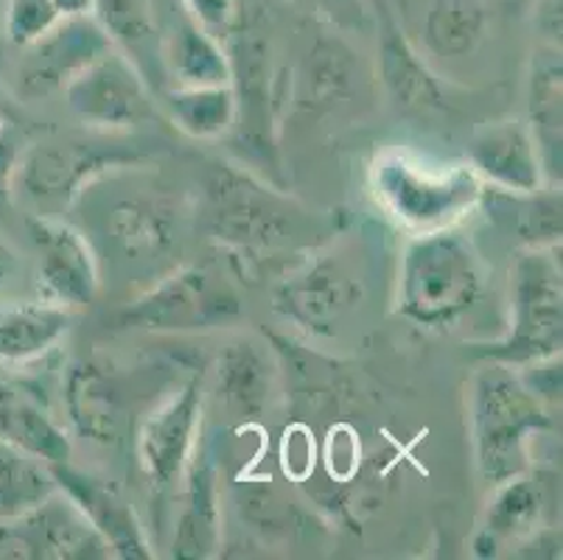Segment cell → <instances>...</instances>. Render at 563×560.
Here are the masks:
<instances>
[{"mask_svg": "<svg viewBox=\"0 0 563 560\" xmlns=\"http://www.w3.org/2000/svg\"><path fill=\"white\" fill-rule=\"evenodd\" d=\"M331 3H356V0H331Z\"/></svg>", "mask_w": 563, "mask_h": 560, "instance_id": "74e56055", "label": "cell"}, {"mask_svg": "<svg viewBox=\"0 0 563 560\" xmlns=\"http://www.w3.org/2000/svg\"><path fill=\"white\" fill-rule=\"evenodd\" d=\"M59 20L54 0H3V34L20 48L37 43Z\"/></svg>", "mask_w": 563, "mask_h": 560, "instance_id": "1f68e13d", "label": "cell"}, {"mask_svg": "<svg viewBox=\"0 0 563 560\" xmlns=\"http://www.w3.org/2000/svg\"><path fill=\"white\" fill-rule=\"evenodd\" d=\"M166 65L180 87L230 85V56L222 51V40L205 31L191 14L183 9V18L174 29L172 40L163 48Z\"/></svg>", "mask_w": 563, "mask_h": 560, "instance_id": "cb8c5ba5", "label": "cell"}, {"mask_svg": "<svg viewBox=\"0 0 563 560\" xmlns=\"http://www.w3.org/2000/svg\"><path fill=\"white\" fill-rule=\"evenodd\" d=\"M219 549V491L217 471L208 451L194 449L186 465V507L174 532V558L205 560Z\"/></svg>", "mask_w": 563, "mask_h": 560, "instance_id": "ac0fdd59", "label": "cell"}, {"mask_svg": "<svg viewBox=\"0 0 563 560\" xmlns=\"http://www.w3.org/2000/svg\"><path fill=\"white\" fill-rule=\"evenodd\" d=\"M235 320H242V297L205 266L174 272L118 315L121 328L143 331H208Z\"/></svg>", "mask_w": 563, "mask_h": 560, "instance_id": "8992f818", "label": "cell"}, {"mask_svg": "<svg viewBox=\"0 0 563 560\" xmlns=\"http://www.w3.org/2000/svg\"><path fill=\"white\" fill-rule=\"evenodd\" d=\"M205 199L208 230L213 239L242 253L275 250L298 230V216L291 213L284 197L224 163L213 166L208 174Z\"/></svg>", "mask_w": 563, "mask_h": 560, "instance_id": "5b68a950", "label": "cell"}, {"mask_svg": "<svg viewBox=\"0 0 563 560\" xmlns=\"http://www.w3.org/2000/svg\"><path fill=\"white\" fill-rule=\"evenodd\" d=\"M14 270H18V255L9 246V241L0 235V289L9 284V277L14 275Z\"/></svg>", "mask_w": 563, "mask_h": 560, "instance_id": "8d00e7d4", "label": "cell"}, {"mask_svg": "<svg viewBox=\"0 0 563 560\" xmlns=\"http://www.w3.org/2000/svg\"><path fill=\"white\" fill-rule=\"evenodd\" d=\"M51 474H54L56 487L85 513L87 521L93 524V530L104 538L112 554L126 560L155 558V549L143 532L135 510L115 485L93 474H85V471H76L68 462L51 465Z\"/></svg>", "mask_w": 563, "mask_h": 560, "instance_id": "7c38bea8", "label": "cell"}, {"mask_svg": "<svg viewBox=\"0 0 563 560\" xmlns=\"http://www.w3.org/2000/svg\"><path fill=\"white\" fill-rule=\"evenodd\" d=\"M558 246H527L510 272V331L485 345L479 356L525 367L561 356L563 345V275Z\"/></svg>", "mask_w": 563, "mask_h": 560, "instance_id": "277c9868", "label": "cell"}, {"mask_svg": "<svg viewBox=\"0 0 563 560\" xmlns=\"http://www.w3.org/2000/svg\"><path fill=\"white\" fill-rule=\"evenodd\" d=\"M199 415H202V387L199 382H191L143 424L137 438V460L143 476L157 493L172 491L174 482H180V476L186 474L188 460L197 449Z\"/></svg>", "mask_w": 563, "mask_h": 560, "instance_id": "30bf717a", "label": "cell"}, {"mask_svg": "<svg viewBox=\"0 0 563 560\" xmlns=\"http://www.w3.org/2000/svg\"><path fill=\"white\" fill-rule=\"evenodd\" d=\"M468 157L474 174L501 191L530 194L544 183L539 143L521 121H499L479 130L471 141Z\"/></svg>", "mask_w": 563, "mask_h": 560, "instance_id": "9a60e30c", "label": "cell"}, {"mask_svg": "<svg viewBox=\"0 0 563 560\" xmlns=\"http://www.w3.org/2000/svg\"><path fill=\"white\" fill-rule=\"evenodd\" d=\"M0 541L18 549L25 558H107L112 549L104 538L93 530L85 513L65 496L56 499V493L32 513L14 518Z\"/></svg>", "mask_w": 563, "mask_h": 560, "instance_id": "4fadbf2b", "label": "cell"}, {"mask_svg": "<svg viewBox=\"0 0 563 560\" xmlns=\"http://www.w3.org/2000/svg\"><path fill=\"white\" fill-rule=\"evenodd\" d=\"M311 92L317 101H334L345 96L353 79V51L342 40L320 37L309 59Z\"/></svg>", "mask_w": 563, "mask_h": 560, "instance_id": "4dcf8cb0", "label": "cell"}, {"mask_svg": "<svg viewBox=\"0 0 563 560\" xmlns=\"http://www.w3.org/2000/svg\"><path fill=\"white\" fill-rule=\"evenodd\" d=\"M561 54H541L539 65L532 68L530 118L532 138L550 177H561Z\"/></svg>", "mask_w": 563, "mask_h": 560, "instance_id": "4316f807", "label": "cell"}, {"mask_svg": "<svg viewBox=\"0 0 563 560\" xmlns=\"http://www.w3.org/2000/svg\"><path fill=\"white\" fill-rule=\"evenodd\" d=\"M135 157L137 154H104L85 143H40V146L23 149L14 188H20L25 197L43 208H63L96 174L118 163H132Z\"/></svg>", "mask_w": 563, "mask_h": 560, "instance_id": "9c48e42d", "label": "cell"}, {"mask_svg": "<svg viewBox=\"0 0 563 560\" xmlns=\"http://www.w3.org/2000/svg\"><path fill=\"white\" fill-rule=\"evenodd\" d=\"M479 202H485L488 216L505 233L516 235L525 246H561L563 219H561V194L552 191H501L490 185L483 188Z\"/></svg>", "mask_w": 563, "mask_h": 560, "instance_id": "44dd1931", "label": "cell"}, {"mask_svg": "<svg viewBox=\"0 0 563 560\" xmlns=\"http://www.w3.org/2000/svg\"><path fill=\"white\" fill-rule=\"evenodd\" d=\"M483 266L477 250L452 228L409 241L398 284V311L421 328H446L477 303Z\"/></svg>", "mask_w": 563, "mask_h": 560, "instance_id": "7a4b0ae2", "label": "cell"}, {"mask_svg": "<svg viewBox=\"0 0 563 560\" xmlns=\"http://www.w3.org/2000/svg\"><path fill=\"white\" fill-rule=\"evenodd\" d=\"M378 74L393 105L404 112L443 110L446 99L438 79L418 56L387 3H378Z\"/></svg>", "mask_w": 563, "mask_h": 560, "instance_id": "2e32d148", "label": "cell"}, {"mask_svg": "<svg viewBox=\"0 0 563 560\" xmlns=\"http://www.w3.org/2000/svg\"><path fill=\"white\" fill-rule=\"evenodd\" d=\"M112 51L110 37L96 18H63L48 34L29 45L20 85L25 96H48L65 87L76 74Z\"/></svg>", "mask_w": 563, "mask_h": 560, "instance_id": "8fae6325", "label": "cell"}, {"mask_svg": "<svg viewBox=\"0 0 563 560\" xmlns=\"http://www.w3.org/2000/svg\"><path fill=\"white\" fill-rule=\"evenodd\" d=\"M0 14H3V0H0Z\"/></svg>", "mask_w": 563, "mask_h": 560, "instance_id": "f35d334b", "label": "cell"}, {"mask_svg": "<svg viewBox=\"0 0 563 560\" xmlns=\"http://www.w3.org/2000/svg\"><path fill=\"white\" fill-rule=\"evenodd\" d=\"M54 7L63 18H93L96 0H54Z\"/></svg>", "mask_w": 563, "mask_h": 560, "instance_id": "d590c367", "label": "cell"}, {"mask_svg": "<svg viewBox=\"0 0 563 560\" xmlns=\"http://www.w3.org/2000/svg\"><path fill=\"white\" fill-rule=\"evenodd\" d=\"M536 23L544 31V37L561 43V0H539L536 9Z\"/></svg>", "mask_w": 563, "mask_h": 560, "instance_id": "e575fe53", "label": "cell"}, {"mask_svg": "<svg viewBox=\"0 0 563 560\" xmlns=\"http://www.w3.org/2000/svg\"><path fill=\"white\" fill-rule=\"evenodd\" d=\"M183 9L217 40L228 37L239 20L235 0H183Z\"/></svg>", "mask_w": 563, "mask_h": 560, "instance_id": "d6a6232c", "label": "cell"}, {"mask_svg": "<svg viewBox=\"0 0 563 560\" xmlns=\"http://www.w3.org/2000/svg\"><path fill=\"white\" fill-rule=\"evenodd\" d=\"M494 491L496 496L490 499L483 532H488L494 541H510L536 530L541 516V491L536 482L521 474L501 482Z\"/></svg>", "mask_w": 563, "mask_h": 560, "instance_id": "f546056e", "label": "cell"}, {"mask_svg": "<svg viewBox=\"0 0 563 560\" xmlns=\"http://www.w3.org/2000/svg\"><path fill=\"white\" fill-rule=\"evenodd\" d=\"M68 328L70 315L54 303L0 308V362H32L45 356Z\"/></svg>", "mask_w": 563, "mask_h": 560, "instance_id": "603a6c76", "label": "cell"}, {"mask_svg": "<svg viewBox=\"0 0 563 560\" xmlns=\"http://www.w3.org/2000/svg\"><path fill=\"white\" fill-rule=\"evenodd\" d=\"M0 438L48 465L68 462L70 457V440L40 407V400L3 382H0Z\"/></svg>", "mask_w": 563, "mask_h": 560, "instance_id": "7402d4cb", "label": "cell"}, {"mask_svg": "<svg viewBox=\"0 0 563 560\" xmlns=\"http://www.w3.org/2000/svg\"><path fill=\"white\" fill-rule=\"evenodd\" d=\"M488 25V0H432L423 18V43L434 56L460 59L479 48Z\"/></svg>", "mask_w": 563, "mask_h": 560, "instance_id": "d4e9b609", "label": "cell"}, {"mask_svg": "<svg viewBox=\"0 0 563 560\" xmlns=\"http://www.w3.org/2000/svg\"><path fill=\"white\" fill-rule=\"evenodd\" d=\"M172 118L194 138H219L235 121V92L230 85L177 87L166 92Z\"/></svg>", "mask_w": 563, "mask_h": 560, "instance_id": "f1b7e54d", "label": "cell"}, {"mask_svg": "<svg viewBox=\"0 0 563 560\" xmlns=\"http://www.w3.org/2000/svg\"><path fill=\"white\" fill-rule=\"evenodd\" d=\"M365 295V281L345 259L322 255L309 261L275 292V308L286 320L314 333H331L336 322L356 308Z\"/></svg>", "mask_w": 563, "mask_h": 560, "instance_id": "52a82bcc", "label": "cell"}, {"mask_svg": "<svg viewBox=\"0 0 563 560\" xmlns=\"http://www.w3.org/2000/svg\"><path fill=\"white\" fill-rule=\"evenodd\" d=\"M25 228L40 253V281L59 303L87 306L99 292V266L81 233L51 216H29Z\"/></svg>", "mask_w": 563, "mask_h": 560, "instance_id": "5bb4252c", "label": "cell"}, {"mask_svg": "<svg viewBox=\"0 0 563 560\" xmlns=\"http://www.w3.org/2000/svg\"><path fill=\"white\" fill-rule=\"evenodd\" d=\"M54 493H59V487L48 462L0 438V518L14 521Z\"/></svg>", "mask_w": 563, "mask_h": 560, "instance_id": "484cf974", "label": "cell"}, {"mask_svg": "<svg viewBox=\"0 0 563 560\" xmlns=\"http://www.w3.org/2000/svg\"><path fill=\"white\" fill-rule=\"evenodd\" d=\"M373 194L398 224L418 233L446 230L483 197V183L468 166H432V163L387 149L373 161Z\"/></svg>", "mask_w": 563, "mask_h": 560, "instance_id": "3957f363", "label": "cell"}, {"mask_svg": "<svg viewBox=\"0 0 563 560\" xmlns=\"http://www.w3.org/2000/svg\"><path fill=\"white\" fill-rule=\"evenodd\" d=\"M471 426L479 480L488 487L521 476L530 469L532 435L552 429L544 400L527 387L510 364L490 362L474 376Z\"/></svg>", "mask_w": 563, "mask_h": 560, "instance_id": "6da1fadb", "label": "cell"}, {"mask_svg": "<svg viewBox=\"0 0 563 560\" xmlns=\"http://www.w3.org/2000/svg\"><path fill=\"white\" fill-rule=\"evenodd\" d=\"M110 230L130 259H155L174 244L172 213L150 199H126L115 205Z\"/></svg>", "mask_w": 563, "mask_h": 560, "instance_id": "83f0119b", "label": "cell"}, {"mask_svg": "<svg viewBox=\"0 0 563 560\" xmlns=\"http://www.w3.org/2000/svg\"><path fill=\"white\" fill-rule=\"evenodd\" d=\"M93 18L143 79L146 76L161 79L166 56H163L161 25L150 0H96Z\"/></svg>", "mask_w": 563, "mask_h": 560, "instance_id": "ffe728a7", "label": "cell"}, {"mask_svg": "<svg viewBox=\"0 0 563 560\" xmlns=\"http://www.w3.org/2000/svg\"><path fill=\"white\" fill-rule=\"evenodd\" d=\"M68 105L81 121L104 127V130H124L152 116L150 92L143 76L124 54L107 51L90 62L81 74L65 85Z\"/></svg>", "mask_w": 563, "mask_h": 560, "instance_id": "ba28073f", "label": "cell"}, {"mask_svg": "<svg viewBox=\"0 0 563 560\" xmlns=\"http://www.w3.org/2000/svg\"><path fill=\"white\" fill-rule=\"evenodd\" d=\"M65 407L74 429L93 443L110 446L121 440L124 395L112 367L99 359L74 364L65 382Z\"/></svg>", "mask_w": 563, "mask_h": 560, "instance_id": "e0dca14e", "label": "cell"}, {"mask_svg": "<svg viewBox=\"0 0 563 560\" xmlns=\"http://www.w3.org/2000/svg\"><path fill=\"white\" fill-rule=\"evenodd\" d=\"M217 395L239 424L258 420L273 395V364L255 342H233L217 362Z\"/></svg>", "mask_w": 563, "mask_h": 560, "instance_id": "d6986e66", "label": "cell"}, {"mask_svg": "<svg viewBox=\"0 0 563 560\" xmlns=\"http://www.w3.org/2000/svg\"><path fill=\"white\" fill-rule=\"evenodd\" d=\"M20 157H23V135L12 121H0V205H9L12 199Z\"/></svg>", "mask_w": 563, "mask_h": 560, "instance_id": "836d02e7", "label": "cell"}]
</instances>
